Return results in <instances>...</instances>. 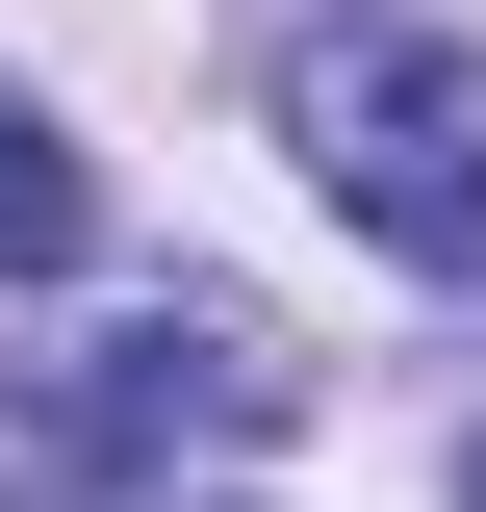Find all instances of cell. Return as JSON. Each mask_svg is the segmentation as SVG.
<instances>
[{
    "label": "cell",
    "mask_w": 486,
    "mask_h": 512,
    "mask_svg": "<svg viewBox=\"0 0 486 512\" xmlns=\"http://www.w3.org/2000/svg\"><path fill=\"white\" fill-rule=\"evenodd\" d=\"M461 512H486V461H461Z\"/></svg>",
    "instance_id": "cell-3"
},
{
    "label": "cell",
    "mask_w": 486,
    "mask_h": 512,
    "mask_svg": "<svg viewBox=\"0 0 486 512\" xmlns=\"http://www.w3.org/2000/svg\"><path fill=\"white\" fill-rule=\"evenodd\" d=\"M77 231H103V180H77V128L26 103V77H0V282H52Z\"/></svg>",
    "instance_id": "cell-2"
},
{
    "label": "cell",
    "mask_w": 486,
    "mask_h": 512,
    "mask_svg": "<svg viewBox=\"0 0 486 512\" xmlns=\"http://www.w3.org/2000/svg\"><path fill=\"white\" fill-rule=\"evenodd\" d=\"M282 154L359 205L384 256H435V282L486 256V52L461 26H333V52H282Z\"/></svg>",
    "instance_id": "cell-1"
}]
</instances>
